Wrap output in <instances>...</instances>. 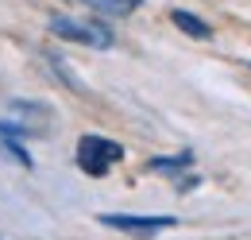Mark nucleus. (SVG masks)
Masks as SVG:
<instances>
[{
	"mask_svg": "<svg viewBox=\"0 0 251 240\" xmlns=\"http://www.w3.org/2000/svg\"><path fill=\"white\" fill-rule=\"evenodd\" d=\"M47 31L62 43H77V47H93V51H108L116 43V35L100 20H77V16H50Z\"/></svg>",
	"mask_w": 251,
	"mask_h": 240,
	"instance_id": "1",
	"label": "nucleus"
},
{
	"mask_svg": "<svg viewBox=\"0 0 251 240\" xmlns=\"http://www.w3.org/2000/svg\"><path fill=\"white\" fill-rule=\"evenodd\" d=\"M124 159V148L116 144V140H108V136H81L77 140V151H74V163H77V171H85L89 179H104L116 163Z\"/></svg>",
	"mask_w": 251,
	"mask_h": 240,
	"instance_id": "2",
	"label": "nucleus"
},
{
	"mask_svg": "<svg viewBox=\"0 0 251 240\" xmlns=\"http://www.w3.org/2000/svg\"><path fill=\"white\" fill-rule=\"evenodd\" d=\"M97 221L104 229H120V233H131V237H155V233H166V229L178 225L174 217H135V213H100Z\"/></svg>",
	"mask_w": 251,
	"mask_h": 240,
	"instance_id": "3",
	"label": "nucleus"
},
{
	"mask_svg": "<svg viewBox=\"0 0 251 240\" xmlns=\"http://www.w3.org/2000/svg\"><path fill=\"white\" fill-rule=\"evenodd\" d=\"M170 24H174L178 31H186L189 39H213V28H209L201 16L186 12V8H174V12H170Z\"/></svg>",
	"mask_w": 251,
	"mask_h": 240,
	"instance_id": "4",
	"label": "nucleus"
},
{
	"mask_svg": "<svg viewBox=\"0 0 251 240\" xmlns=\"http://www.w3.org/2000/svg\"><path fill=\"white\" fill-rule=\"evenodd\" d=\"M74 4H85V8H93V12H100V16L120 20V16H131L143 0H74Z\"/></svg>",
	"mask_w": 251,
	"mask_h": 240,
	"instance_id": "5",
	"label": "nucleus"
},
{
	"mask_svg": "<svg viewBox=\"0 0 251 240\" xmlns=\"http://www.w3.org/2000/svg\"><path fill=\"white\" fill-rule=\"evenodd\" d=\"M193 163V151H178V155H162V159H151L147 167L151 171H162V175H174V171H182Z\"/></svg>",
	"mask_w": 251,
	"mask_h": 240,
	"instance_id": "6",
	"label": "nucleus"
}]
</instances>
